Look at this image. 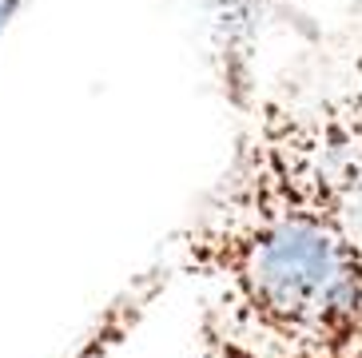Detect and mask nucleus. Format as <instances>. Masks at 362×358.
Instances as JSON below:
<instances>
[{
  "label": "nucleus",
  "instance_id": "obj_1",
  "mask_svg": "<svg viewBox=\"0 0 362 358\" xmlns=\"http://www.w3.org/2000/svg\"><path fill=\"white\" fill-rule=\"evenodd\" d=\"M362 96H267L175 263L263 358H362Z\"/></svg>",
  "mask_w": 362,
  "mask_h": 358
},
{
  "label": "nucleus",
  "instance_id": "obj_2",
  "mask_svg": "<svg viewBox=\"0 0 362 358\" xmlns=\"http://www.w3.org/2000/svg\"><path fill=\"white\" fill-rule=\"evenodd\" d=\"M199 358H263V354L215 306H207L199 318Z\"/></svg>",
  "mask_w": 362,
  "mask_h": 358
},
{
  "label": "nucleus",
  "instance_id": "obj_3",
  "mask_svg": "<svg viewBox=\"0 0 362 358\" xmlns=\"http://www.w3.org/2000/svg\"><path fill=\"white\" fill-rule=\"evenodd\" d=\"M21 8V0H0V32L8 28V21H12V12Z\"/></svg>",
  "mask_w": 362,
  "mask_h": 358
}]
</instances>
